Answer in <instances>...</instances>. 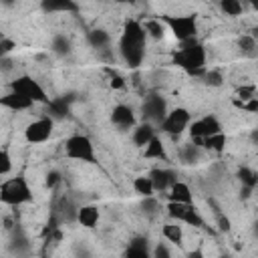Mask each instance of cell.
Listing matches in <instances>:
<instances>
[{
	"mask_svg": "<svg viewBox=\"0 0 258 258\" xmlns=\"http://www.w3.org/2000/svg\"><path fill=\"white\" fill-rule=\"evenodd\" d=\"M145 42H147V36H145L141 22H135V20L127 22L123 28L121 40H119V52L129 67L141 64V60L145 56Z\"/></svg>",
	"mask_w": 258,
	"mask_h": 258,
	"instance_id": "6da1fadb",
	"label": "cell"
},
{
	"mask_svg": "<svg viewBox=\"0 0 258 258\" xmlns=\"http://www.w3.org/2000/svg\"><path fill=\"white\" fill-rule=\"evenodd\" d=\"M206 58H208V56H206V48H204L200 42H196L194 38H191V40H183L181 46H179V48L175 50V54H173L175 64L181 67V69H185V71H189V73L204 71Z\"/></svg>",
	"mask_w": 258,
	"mask_h": 258,
	"instance_id": "7a4b0ae2",
	"label": "cell"
},
{
	"mask_svg": "<svg viewBox=\"0 0 258 258\" xmlns=\"http://www.w3.org/2000/svg\"><path fill=\"white\" fill-rule=\"evenodd\" d=\"M32 200V189L24 177H8L0 183V202L6 206H24Z\"/></svg>",
	"mask_w": 258,
	"mask_h": 258,
	"instance_id": "3957f363",
	"label": "cell"
},
{
	"mask_svg": "<svg viewBox=\"0 0 258 258\" xmlns=\"http://www.w3.org/2000/svg\"><path fill=\"white\" fill-rule=\"evenodd\" d=\"M189 121H191V113L187 109H183V107H175V109H169L165 113V117L159 123V129H161L163 135H167L173 141H177L187 131Z\"/></svg>",
	"mask_w": 258,
	"mask_h": 258,
	"instance_id": "277c9868",
	"label": "cell"
},
{
	"mask_svg": "<svg viewBox=\"0 0 258 258\" xmlns=\"http://www.w3.org/2000/svg\"><path fill=\"white\" fill-rule=\"evenodd\" d=\"M64 155L69 159L83 161V163H95V159H97V151H95L93 141L87 135H83V133H75V135L67 137V141H64Z\"/></svg>",
	"mask_w": 258,
	"mask_h": 258,
	"instance_id": "5b68a950",
	"label": "cell"
},
{
	"mask_svg": "<svg viewBox=\"0 0 258 258\" xmlns=\"http://www.w3.org/2000/svg\"><path fill=\"white\" fill-rule=\"evenodd\" d=\"M54 121L52 117H36L24 127V139L30 145H42L52 137Z\"/></svg>",
	"mask_w": 258,
	"mask_h": 258,
	"instance_id": "8992f818",
	"label": "cell"
},
{
	"mask_svg": "<svg viewBox=\"0 0 258 258\" xmlns=\"http://www.w3.org/2000/svg\"><path fill=\"white\" fill-rule=\"evenodd\" d=\"M165 22V26L173 32V36L183 42V40H191L198 32V22L191 14H185V16H165L161 18Z\"/></svg>",
	"mask_w": 258,
	"mask_h": 258,
	"instance_id": "52a82bcc",
	"label": "cell"
},
{
	"mask_svg": "<svg viewBox=\"0 0 258 258\" xmlns=\"http://www.w3.org/2000/svg\"><path fill=\"white\" fill-rule=\"evenodd\" d=\"M10 91L20 93L22 97L30 99L32 103H44V101L48 99L46 93H44V89L38 85V81H34V79L28 77V75H20V77H16L14 81H10Z\"/></svg>",
	"mask_w": 258,
	"mask_h": 258,
	"instance_id": "ba28073f",
	"label": "cell"
},
{
	"mask_svg": "<svg viewBox=\"0 0 258 258\" xmlns=\"http://www.w3.org/2000/svg\"><path fill=\"white\" fill-rule=\"evenodd\" d=\"M187 131H189V135H191L194 143L198 145L204 137H208V135H214V133L222 131V125H220V121H218L214 115H204V117L191 119V121H189Z\"/></svg>",
	"mask_w": 258,
	"mask_h": 258,
	"instance_id": "9c48e42d",
	"label": "cell"
},
{
	"mask_svg": "<svg viewBox=\"0 0 258 258\" xmlns=\"http://www.w3.org/2000/svg\"><path fill=\"white\" fill-rule=\"evenodd\" d=\"M165 113H167V107H165V101L159 95L145 97V101H143V117H145V121H149L151 125H159L161 119L165 117Z\"/></svg>",
	"mask_w": 258,
	"mask_h": 258,
	"instance_id": "30bf717a",
	"label": "cell"
},
{
	"mask_svg": "<svg viewBox=\"0 0 258 258\" xmlns=\"http://www.w3.org/2000/svg\"><path fill=\"white\" fill-rule=\"evenodd\" d=\"M111 123H113L117 129H121V131L131 129V127L137 123V117H135L133 107H129V105H125V103L115 105L113 111H111Z\"/></svg>",
	"mask_w": 258,
	"mask_h": 258,
	"instance_id": "8fae6325",
	"label": "cell"
},
{
	"mask_svg": "<svg viewBox=\"0 0 258 258\" xmlns=\"http://www.w3.org/2000/svg\"><path fill=\"white\" fill-rule=\"evenodd\" d=\"M155 125H151L149 121L145 123H135L131 127V141L135 147H145L153 137H155Z\"/></svg>",
	"mask_w": 258,
	"mask_h": 258,
	"instance_id": "7c38bea8",
	"label": "cell"
},
{
	"mask_svg": "<svg viewBox=\"0 0 258 258\" xmlns=\"http://www.w3.org/2000/svg\"><path fill=\"white\" fill-rule=\"evenodd\" d=\"M75 218H77V222H79L83 228H89V230H91V228H95V226L99 224V220H101V212H99L97 206L87 204V206L77 208Z\"/></svg>",
	"mask_w": 258,
	"mask_h": 258,
	"instance_id": "4fadbf2b",
	"label": "cell"
},
{
	"mask_svg": "<svg viewBox=\"0 0 258 258\" xmlns=\"http://www.w3.org/2000/svg\"><path fill=\"white\" fill-rule=\"evenodd\" d=\"M161 236H163V240H165L167 244H175V246L183 244V240H185L183 224L177 222V220H169V222H165L163 228H161Z\"/></svg>",
	"mask_w": 258,
	"mask_h": 258,
	"instance_id": "5bb4252c",
	"label": "cell"
},
{
	"mask_svg": "<svg viewBox=\"0 0 258 258\" xmlns=\"http://www.w3.org/2000/svg\"><path fill=\"white\" fill-rule=\"evenodd\" d=\"M167 196H169V202H179V204H194V194L189 189V185L185 181H179L175 179L169 189H167Z\"/></svg>",
	"mask_w": 258,
	"mask_h": 258,
	"instance_id": "9a60e30c",
	"label": "cell"
},
{
	"mask_svg": "<svg viewBox=\"0 0 258 258\" xmlns=\"http://www.w3.org/2000/svg\"><path fill=\"white\" fill-rule=\"evenodd\" d=\"M149 177H151V181H153L155 191H167L169 185L177 179L171 169H161V167H155V169L149 173Z\"/></svg>",
	"mask_w": 258,
	"mask_h": 258,
	"instance_id": "2e32d148",
	"label": "cell"
},
{
	"mask_svg": "<svg viewBox=\"0 0 258 258\" xmlns=\"http://www.w3.org/2000/svg\"><path fill=\"white\" fill-rule=\"evenodd\" d=\"M0 105L8 107L10 111H26V109H30L34 103H32L30 99L22 97V95L16 93V91H10L8 95H4V97L0 99Z\"/></svg>",
	"mask_w": 258,
	"mask_h": 258,
	"instance_id": "e0dca14e",
	"label": "cell"
},
{
	"mask_svg": "<svg viewBox=\"0 0 258 258\" xmlns=\"http://www.w3.org/2000/svg\"><path fill=\"white\" fill-rule=\"evenodd\" d=\"M141 26L145 30V36L153 38V40H161L165 36V30H167V26L161 18H147L145 22H141Z\"/></svg>",
	"mask_w": 258,
	"mask_h": 258,
	"instance_id": "ac0fdd59",
	"label": "cell"
},
{
	"mask_svg": "<svg viewBox=\"0 0 258 258\" xmlns=\"http://www.w3.org/2000/svg\"><path fill=\"white\" fill-rule=\"evenodd\" d=\"M143 155L147 159H167V151H165V145L161 141V137H153L145 147H143Z\"/></svg>",
	"mask_w": 258,
	"mask_h": 258,
	"instance_id": "d6986e66",
	"label": "cell"
},
{
	"mask_svg": "<svg viewBox=\"0 0 258 258\" xmlns=\"http://www.w3.org/2000/svg\"><path fill=\"white\" fill-rule=\"evenodd\" d=\"M133 189H135V194H139V196H143V198L155 196V187H153V181H151L149 173H147V175H137V177H133Z\"/></svg>",
	"mask_w": 258,
	"mask_h": 258,
	"instance_id": "ffe728a7",
	"label": "cell"
},
{
	"mask_svg": "<svg viewBox=\"0 0 258 258\" xmlns=\"http://www.w3.org/2000/svg\"><path fill=\"white\" fill-rule=\"evenodd\" d=\"M200 153H202V147L196 143H187L179 149V157L183 163H196L200 159Z\"/></svg>",
	"mask_w": 258,
	"mask_h": 258,
	"instance_id": "44dd1931",
	"label": "cell"
},
{
	"mask_svg": "<svg viewBox=\"0 0 258 258\" xmlns=\"http://www.w3.org/2000/svg\"><path fill=\"white\" fill-rule=\"evenodd\" d=\"M220 10L226 16L236 18V16H240L244 12V4H242V0H220Z\"/></svg>",
	"mask_w": 258,
	"mask_h": 258,
	"instance_id": "7402d4cb",
	"label": "cell"
},
{
	"mask_svg": "<svg viewBox=\"0 0 258 258\" xmlns=\"http://www.w3.org/2000/svg\"><path fill=\"white\" fill-rule=\"evenodd\" d=\"M42 6L48 12H69L75 8L73 0H42Z\"/></svg>",
	"mask_w": 258,
	"mask_h": 258,
	"instance_id": "603a6c76",
	"label": "cell"
},
{
	"mask_svg": "<svg viewBox=\"0 0 258 258\" xmlns=\"http://www.w3.org/2000/svg\"><path fill=\"white\" fill-rule=\"evenodd\" d=\"M89 42L95 48H107L111 42V36L105 30H93V32H89Z\"/></svg>",
	"mask_w": 258,
	"mask_h": 258,
	"instance_id": "cb8c5ba5",
	"label": "cell"
},
{
	"mask_svg": "<svg viewBox=\"0 0 258 258\" xmlns=\"http://www.w3.org/2000/svg\"><path fill=\"white\" fill-rule=\"evenodd\" d=\"M238 48L242 50V54H254L256 52V38L252 34H242L238 38Z\"/></svg>",
	"mask_w": 258,
	"mask_h": 258,
	"instance_id": "d4e9b609",
	"label": "cell"
},
{
	"mask_svg": "<svg viewBox=\"0 0 258 258\" xmlns=\"http://www.w3.org/2000/svg\"><path fill=\"white\" fill-rule=\"evenodd\" d=\"M12 171V157L6 149H0V177L8 175Z\"/></svg>",
	"mask_w": 258,
	"mask_h": 258,
	"instance_id": "484cf974",
	"label": "cell"
},
{
	"mask_svg": "<svg viewBox=\"0 0 258 258\" xmlns=\"http://www.w3.org/2000/svg\"><path fill=\"white\" fill-rule=\"evenodd\" d=\"M206 81H208L210 87H220L222 81H224V77H222L220 71H208V73H206Z\"/></svg>",
	"mask_w": 258,
	"mask_h": 258,
	"instance_id": "4316f807",
	"label": "cell"
},
{
	"mask_svg": "<svg viewBox=\"0 0 258 258\" xmlns=\"http://www.w3.org/2000/svg\"><path fill=\"white\" fill-rule=\"evenodd\" d=\"M52 48L56 50V52H69V48H71V44H69V40L64 38V36H58L56 40H54V44H52Z\"/></svg>",
	"mask_w": 258,
	"mask_h": 258,
	"instance_id": "83f0119b",
	"label": "cell"
},
{
	"mask_svg": "<svg viewBox=\"0 0 258 258\" xmlns=\"http://www.w3.org/2000/svg\"><path fill=\"white\" fill-rule=\"evenodd\" d=\"M171 250H167L165 242H157V246L153 248V256H169Z\"/></svg>",
	"mask_w": 258,
	"mask_h": 258,
	"instance_id": "f1b7e54d",
	"label": "cell"
},
{
	"mask_svg": "<svg viewBox=\"0 0 258 258\" xmlns=\"http://www.w3.org/2000/svg\"><path fill=\"white\" fill-rule=\"evenodd\" d=\"M111 87L113 89H125V81H123V77H119V75H111Z\"/></svg>",
	"mask_w": 258,
	"mask_h": 258,
	"instance_id": "f546056e",
	"label": "cell"
},
{
	"mask_svg": "<svg viewBox=\"0 0 258 258\" xmlns=\"http://www.w3.org/2000/svg\"><path fill=\"white\" fill-rule=\"evenodd\" d=\"M12 46H14V44H12L10 40H6V38H0V56H4L6 52H10V50H12Z\"/></svg>",
	"mask_w": 258,
	"mask_h": 258,
	"instance_id": "4dcf8cb0",
	"label": "cell"
}]
</instances>
